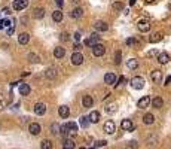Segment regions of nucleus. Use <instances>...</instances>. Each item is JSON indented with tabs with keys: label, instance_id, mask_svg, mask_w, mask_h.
Returning <instances> with one entry per match:
<instances>
[{
	"label": "nucleus",
	"instance_id": "obj_26",
	"mask_svg": "<svg viewBox=\"0 0 171 149\" xmlns=\"http://www.w3.org/2000/svg\"><path fill=\"white\" fill-rule=\"evenodd\" d=\"M33 16H34L36 19H42V18L45 16V9H43V8H36V9L33 11Z\"/></svg>",
	"mask_w": 171,
	"mask_h": 149
},
{
	"label": "nucleus",
	"instance_id": "obj_34",
	"mask_svg": "<svg viewBox=\"0 0 171 149\" xmlns=\"http://www.w3.org/2000/svg\"><path fill=\"white\" fill-rule=\"evenodd\" d=\"M79 122H81V127H82V128H86V127L89 125V119H88V116H82V118L79 119Z\"/></svg>",
	"mask_w": 171,
	"mask_h": 149
},
{
	"label": "nucleus",
	"instance_id": "obj_49",
	"mask_svg": "<svg viewBox=\"0 0 171 149\" xmlns=\"http://www.w3.org/2000/svg\"><path fill=\"white\" fill-rule=\"evenodd\" d=\"M171 84V76H167V79H165V84L164 85H170Z\"/></svg>",
	"mask_w": 171,
	"mask_h": 149
},
{
	"label": "nucleus",
	"instance_id": "obj_37",
	"mask_svg": "<svg viewBox=\"0 0 171 149\" xmlns=\"http://www.w3.org/2000/svg\"><path fill=\"white\" fill-rule=\"evenodd\" d=\"M120 58H122V52H120V51H116V52H115V57H113L115 64H120V61H122Z\"/></svg>",
	"mask_w": 171,
	"mask_h": 149
},
{
	"label": "nucleus",
	"instance_id": "obj_11",
	"mask_svg": "<svg viewBox=\"0 0 171 149\" xmlns=\"http://www.w3.org/2000/svg\"><path fill=\"white\" fill-rule=\"evenodd\" d=\"M28 131H30V134H33V136H37V134H40V131H42V127L39 125L37 122H31V124H30V127H28Z\"/></svg>",
	"mask_w": 171,
	"mask_h": 149
},
{
	"label": "nucleus",
	"instance_id": "obj_50",
	"mask_svg": "<svg viewBox=\"0 0 171 149\" xmlns=\"http://www.w3.org/2000/svg\"><path fill=\"white\" fill-rule=\"evenodd\" d=\"M2 12H3V14H6V15H9V14H11V9H9V8H5Z\"/></svg>",
	"mask_w": 171,
	"mask_h": 149
},
{
	"label": "nucleus",
	"instance_id": "obj_51",
	"mask_svg": "<svg viewBox=\"0 0 171 149\" xmlns=\"http://www.w3.org/2000/svg\"><path fill=\"white\" fill-rule=\"evenodd\" d=\"M14 33V27H9V30H8V36H11Z\"/></svg>",
	"mask_w": 171,
	"mask_h": 149
},
{
	"label": "nucleus",
	"instance_id": "obj_19",
	"mask_svg": "<svg viewBox=\"0 0 171 149\" xmlns=\"http://www.w3.org/2000/svg\"><path fill=\"white\" fill-rule=\"evenodd\" d=\"M88 119H89V122H92V124H97V122L100 121V112H97V110H92V112L89 113Z\"/></svg>",
	"mask_w": 171,
	"mask_h": 149
},
{
	"label": "nucleus",
	"instance_id": "obj_25",
	"mask_svg": "<svg viewBox=\"0 0 171 149\" xmlns=\"http://www.w3.org/2000/svg\"><path fill=\"white\" fill-rule=\"evenodd\" d=\"M152 106L155 109H161L164 106V100H162L161 97H155V98H152Z\"/></svg>",
	"mask_w": 171,
	"mask_h": 149
},
{
	"label": "nucleus",
	"instance_id": "obj_28",
	"mask_svg": "<svg viewBox=\"0 0 171 149\" xmlns=\"http://www.w3.org/2000/svg\"><path fill=\"white\" fill-rule=\"evenodd\" d=\"M161 40H162V34H161L159 32L153 33V34L149 37V42H150V43H158V42H161Z\"/></svg>",
	"mask_w": 171,
	"mask_h": 149
},
{
	"label": "nucleus",
	"instance_id": "obj_12",
	"mask_svg": "<svg viewBox=\"0 0 171 149\" xmlns=\"http://www.w3.org/2000/svg\"><path fill=\"white\" fill-rule=\"evenodd\" d=\"M149 103H150V97H149V95H144V97H141L140 100H138L137 107H138V109H144V107L149 106Z\"/></svg>",
	"mask_w": 171,
	"mask_h": 149
},
{
	"label": "nucleus",
	"instance_id": "obj_52",
	"mask_svg": "<svg viewBox=\"0 0 171 149\" xmlns=\"http://www.w3.org/2000/svg\"><path fill=\"white\" fill-rule=\"evenodd\" d=\"M5 107V102H0V110H2Z\"/></svg>",
	"mask_w": 171,
	"mask_h": 149
},
{
	"label": "nucleus",
	"instance_id": "obj_3",
	"mask_svg": "<svg viewBox=\"0 0 171 149\" xmlns=\"http://www.w3.org/2000/svg\"><path fill=\"white\" fill-rule=\"evenodd\" d=\"M131 87H133L134 90H143V87H144V79H143L141 76L133 78V79H131Z\"/></svg>",
	"mask_w": 171,
	"mask_h": 149
},
{
	"label": "nucleus",
	"instance_id": "obj_5",
	"mask_svg": "<svg viewBox=\"0 0 171 149\" xmlns=\"http://www.w3.org/2000/svg\"><path fill=\"white\" fill-rule=\"evenodd\" d=\"M82 63H83V55H82L79 51L73 52V55H71V64H75V66H81Z\"/></svg>",
	"mask_w": 171,
	"mask_h": 149
},
{
	"label": "nucleus",
	"instance_id": "obj_6",
	"mask_svg": "<svg viewBox=\"0 0 171 149\" xmlns=\"http://www.w3.org/2000/svg\"><path fill=\"white\" fill-rule=\"evenodd\" d=\"M104 131H106V134H113L115 131H116V124L113 122V121H106L104 122Z\"/></svg>",
	"mask_w": 171,
	"mask_h": 149
},
{
	"label": "nucleus",
	"instance_id": "obj_21",
	"mask_svg": "<svg viewBox=\"0 0 171 149\" xmlns=\"http://www.w3.org/2000/svg\"><path fill=\"white\" fill-rule=\"evenodd\" d=\"M156 60H158V63H161V64H167V63L170 61V55H168L167 52H161V54H158Z\"/></svg>",
	"mask_w": 171,
	"mask_h": 149
},
{
	"label": "nucleus",
	"instance_id": "obj_15",
	"mask_svg": "<svg viewBox=\"0 0 171 149\" xmlns=\"http://www.w3.org/2000/svg\"><path fill=\"white\" fill-rule=\"evenodd\" d=\"M98 39H100L98 34H97V33H92V34L85 40V45H86V46H92V45H95L97 42H98Z\"/></svg>",
	"mask_w": 171,
	"mask_h": 149
},
{
	"label": "nucleus",
	"instance_id": "obj_53",
	"mask_svg": "<svg viewBox=\"0 0 171 149\" xmlns=\"http://www.w3.org/2000/svg\"><path fill=\"white\" fill-rule=\"evenodd\" d=\"M135 2H137V0H130V5L133 6V5H135Z\"/></svg>",
	"mask_w": 171,
	"mask_h": 149
},
{
	"label": "nucleus",
	"instance_id": "obj_44",
	"mask_svg": "<svg viewBox=\"0 0 171 149\" xmlns=\"http://www.w3.org/2000/svg\"><path fill=\"white\" fill-rule=\"evenodd\" d=\"M11 26H12V24H11L9 19H5V21H3V27H11Z\"/></svg>",
	"mask_w": 171,
	"mask_h": 149
},
{
	"label": "nucleus",
	"instance_id": "obj_39",
	"mask_svg": "<svg viewBox=\"0 0 171 149\" xmlns=\"http://www.w3.org/2000/svg\"><path fill=\"white\" fill-rule=\"evenodd\" d=\"M106 145H107V142H106V140H98V142L95 143V146H97V148H103V146H106Z\"/></svg>",
	"mask_w": 171,
	"mask_h": 149
},
{
	"label": "nucleus",
	"instance_id": "obj_8",
	"mask_svg": "<svg viewBox=\"0 0 171 149\" xmlns=\"http://www.w3.org/2000/svg\"><path fill=\"white\" fill-rule=\"evenodd\" d=\"M28 5V0H14V9L15 11H22Z\"/></svg>",
	"mask_w": 171,
	"mask_h": 149
},
{
	"label": "nucleus",
	"instance_id": "obj_22",
	"mask_svg": "<svg viewBox=\"0 0 171 149\" xmlns=\"http://www.w3.org/2000/svg\"><path fill=\"white\" fill-rule=\"evenodd\" d=\"M58 113H60V116H61V118L67 119V118L70 116V109H68L67 106H60V109H58Z\"/></svg>",
	"mask_w": 171,
	"mask_h": 149
},
{
	"label": "nucleus",
	"instance_id": "obj_24",
	"mask_svg": "<svg viewBox=\"0 0 171 149\" xmlns=\"http://www.w3.org/2000/svg\"><path fill=\"white\" fill-rule=\"evenodd\" d=\"M28 40H30V34H28V33H21V34L18 36V42H19L21 45H27Z\"/></svg>",
	"mask_w": 171,
	"mask_h": 149
},
{
	"label": "nucleus",
	"instance_id": "obj_30",
	"mask_svg": "<svg viewBox=\"0 0 171 149\" xmlns=\"http://www.w3.org/2000/svg\"><path fill=\"white\" fill-rule=\"evenodd\" d=\"M104 110H106L109 115H113V113L118 110V105H116V103H110V105H107V106H106V109H104Z\"/></svg>",
	"mask_w": 171,
	"mask_h": 149
},
{
	"label": "nucleus",
	"instance_id": "obj_29",
	"mask_svg": "<svg viewBox=\"0 0 171 149\" xmlns=\"http://www.w3.org/2000/svg\"><path fill=\"white\" fill-rule=\"evenodd\" d=\"M127 67L131 69V70H135V69L138 67V60H135V58L128 60V61H127Z\"/></svg>",
	"mask_w": 171,
	"mask_h": 149
},
{
	"label": "nucleus",
	"instance_id": "obj_33",
	"mask_svg": "<svg viewBox=\"0 0 171 149\" xmlns=\"http://www.w3.org/2000/svg\"><path fill=\"white\" fill-rule=\"evenodd\" d=\"M63 149H75V142L67 139L64 143H63Z\"/></svg>",
	"mask_w": 171,
	"mask_h": 149
},
{
	"label": "nucleus",
	"instance_id": "obj_18",
	"mask_svg": "<svg viewBox=\"0 0 171 149\" xmlns=\"http://www.w3.org/2000/svg\"><path fill=\"white\" fill-rule=\"evenodd\" d=\"M45 76H46L48 79H55V78H57V69H55V67H49V69H46Z\"/></svg>",
	"mask_w": 171,
	"mask_h": 149
},
{
	"label": "nucleus",
	"instance_id": "obj_27",
	"mask_svg": "<svg viewBox=\"0 0 171 149\" xmlns=\"http://www.w3.org/2000/svg\"><path fill=\"white\" fill-rule=\"evenodd\" d=\"M143 122L146 124V125H150V124L155 122V116H153L152 113H146V115L143 116Z\"/></svg>",
	"mask_w": 171,
	"mask_h": 149
},
{
	"label": "nucleus",
	"instance_id": "obj_2",
	"mask_svg": "<svg viewBox=\"0 0 171 149\" xmlns=\"http://www.w3.org/2000/svg\"><path fill=\"white\" fill-rule=\"evenodd\" d=\"M137 29L141 32V33H146L150 30V21L149 19H140L137 22Z\"/></svg>",
	"mask_w": 171,
	"mask_h": 149
},
{
	"label": "nucleus",
	"instance_id": "obj_20",
	"mask_svg": "<svg viewBox=\"0 0 171 149\" xmlns=\"http://www.w3.org/2000/svg\"><path fill=\"white\" fill-rule=\"evenodd\" d=\"M70 16H71V18H75V19L82 18V16H83V9H82V8H75V9L71 11Z\"/></svg>",
	"mask_w": 171,
	"mask_h": 149
},
{
	"label": "nucleus",
	"instance_id": "obj_32",
	"mask_svg": "<svg viewBox=\"0 0 171 149\" xmlns=\"http://www.w3.org/2000/svg\"><path fill=\"white\" fill-rule=\"evenodd\" d=\"M40 148H42V149H52V142L48 140V139H45V140H42Z\"/></svg>",
	"mask_w": 171,
	"mask_h": 149
},
{
	"label": "nucleus",
	"instance_id": "obj_40",
	"mask_svg": "<svg viewBox=\"0 0 171 149\" xmlns=\"http://www.w3.org/2000/svg\"><path fill=\"white\" fill-rule=\"evenodd\" d=\"M113 8L118 9V11H120V9H124V5H122L120 2H116V3H113Z\"/></svg>",
	"mask_w": 171,
	"mask_h": 149
},
{
	"label": "nucleus",
	"instance_id": "obj_36",
	"mask_svg": "<svg viewBox=\"0 0 171 149\" xmlns=\"http://www.w3.org/2000/svg\"><path fill=\"white\" fill-rule=\"evenodd\" d=\"M51 133L52 134H60V125H58L57 122L51 124Z\"/></svg>",
	"mask_w": 171,
	"mask_h": 149
},
{
	"label": "nucleus",
	"instance_id": "obj_41",
	"mask_svg": "<svg viewBox=\"0 0 171 149\" xmlns=\"http://www.w3.org/2000/svg\"><path fill=\"white\" fill-rule=\"evenodd\" d=\"M125 82H127V78H125V76H120V78H118V82H116V85L125 84Z\"/></svg>",
	"mask_w": 171,
	"mask_h": 149
},
{
	"label": "nucleus",
	"instance_id": "obj_55",
	"mask_svg": "<svg viewBox=\"0 0 171 149\" xmlns=\"http://www.w3.org/2000/svg\"><path fill=\"white\" fill-rule=\"evenodd\" d=\"M73 2H75V3H79V2H81V0H73Z\"/></svg>",
	"mask_w": 171,
	"mask_h": 149
},
{
	"label": "nucleus",
	"instance_id": "obj_46",
	"mask_svg": "<svg viewBox=\"0 0 171 149\" xmlns=\"http://www.w3.org/2000/svg\"><path fill=\"white\" fill-rule=\"evenodd\" d=\"M73 49H75V52H76V51H79V49H81V43H75V46H73Z\"/></svg>",
	"mask_w": 171,
	"mask_h": 149
},
{
	"label": "nucleus",
	"instance_id": "obj_35",
	"mask_svg": "<svg viewBox=\"0 0 171 149\" xmlns=\"http://www.w3.org/2000/svg\"><path fill=\"white\" fill-rule=\"evenodd\" d=\"M27 58H28V61H30V63H34V64H36V63H39V61H40V58H39V57H37V55H36V54H33V52H30V54H28V57H27Z\"/></svg>",
	"mask_w": 171,
	"mask_h": 149
},
{
	"label": "nucleus",
	"instance_id": "obj_54",
	"mask_svg": "<svg viewBox=\"0 0 171 149\" xmlns=\"http://www.w3.org/2000/svg\"><path fill=\"white\" fill-rule=\"evenodd\" d=\"M146 2H147V3H152V2H155V0H146Z\"/></svg>",
	"mask_w": 171,
	"mask_h": 149
},
{
	"label": "nucleus",
	"instance_id": "obj_56",
	"mask_svg": "<svg viewBox=\"0 0 171 149\" xmlns=\"http://www.w3.org/2000/svg\"><path fill=\"white\" fill-rule=\"evenodd\" d=\"M122 149H130V148H122Z\"/></svg>",
	"mask_w": 171,
	"mask_h": 149
},
{
	"label": "nucleus",
	"instance_id": "obj_57",
	"mask_svg": "<svg viewBox=\"0 0 171 149\" xmlns=\"http://www.w3.org/2000/svg\"><path fill=\"white\" fill-rule=\"evenodd\" d=\"M81 149H85V148H81Z\"/></svg>",
	"mask_w": 171,
	"mask_h": 149
},
{
	"label": "nucleus",
	"instance_id": "obj_13",
	"mask_svg": "<svg viewBox=\"0 0 171 149\" xmlns=\"http://www.w3.org/2000/svg\"><path fill=\"white\" fill-rule=\"evenodd\" d=\"M34 113L39 115V116L45 115L46 113V105L45 103H36L34 105Z\"/></svg>",
	"mask_w": 171,
	"mask_h": 149
},
{
	"label": "nucleus",
	"instance_id": "obj_48",
	"mask_svg": "<svg viewBox=\"0 0 171 149\" xmlns=\"http://www.w3.org/2000/svg\"><path fill=\"white\" fill-rule=\"evenodd\" d=\"M75 39H76L78 42L81 40V33H79V32H76V33H75Z\"/></svg>",
	"mask_w": 171,
	"mask_h": 149
},
{
	"label": "nucleus",
	"instance_id": "obj_9",
	"mask_svg": "<svg viewBox=\"0 0 171 149\" xmlns=\"http://www.w3.org/2000/svg\"><path fill=\"white\" fill-rule=\"evenodd\" d=\"M150 79H152L153 84H161V82H162V72L153 70V72L150 73Z\"/></svg>",
	"mask_w": 171,
	"mask_h": 149
},
{
	"label": "nucleus",
	"instance_id": "obj_38",
	"mask_svg": "<svg viewBox=\"0 0 171 149\" xmlns=\"http://www.w3.org/2000/svg\"><path fill=\"white\" fill-rule=\"evenodd\" d=\"M127 45H128V46L138 45V40H137V39H134V37H130V39H127Z\"/></svg>",
	"mask_w": 171,
	"mask_h": 149
},
{
	"label": "nucleus",
	"instance_id": "obj_23",
	"mask_svg": "<svg viewBox=\"0 0 171 149\" xmlns=\"http://www.w3.org/2000/svg\"><path fill=\"white\" fill-rule=\"evenodd\" d=\"M66 55V49L63 48V46H57L55 49H54V57L55 58H63Z\"/></svg>",
	"mask_w": 171,
	"mask_h": 149
},
{
	"label": "nucleus",
	"instance_id": "obj_16",
	"mask_svg": "<svg viewBox=\"0 0 171 149\" xmlns=\"http://www.w3.org/2000/svg\"><path fill=\"white\" fill-rule=\"evenodd\" d=\"M30 91H31V88H30V85H28V84L19 82V94H21V95H28V94H30Z\"/></svg>",
	"mask_w": 171,
	"mask_h": 149
},
{
	"label": "nucleus",
	"instance_id": "obj_45",
	"mask_svg": "<svg viewBox=\"0 0 171 149\" xmlns=\"http://www.w3.org/2000/svg\"><path fill=\"white\" fill-rule=\"evenodd\" d=\"M55 2H57L58 8H63V5H64V0H55Z\"/></svg>",
	"mask_w": 171,
	"mask_h": 149
},
{
	"label": "nucleus",
	"instance_id": "obj_10",
	"mask_svg": "<svg viewBox=\"0 0 171 149\" xmlns=\"http://www.w3.org/2000/svg\"><path fill=\"white\" fill-rule=\"evenodd\" d=\"M104 82L109 84V85H116V82H118V76H116L115 73H106Z\"/></svg>",
	"mask_w": 171,
	"mask_h": 149
},
{
	"label": "nucleus",
	"instance_id": "obj_17",
	"mask_svg": "<svg viewBox=\"0 0 171 149\" xmlns=\"http://www.w3.org/2000/svg\"><path fill=\"white\" fill-rule=\"evenodd\" d=\"M82 105H83V107H92V105H94V98L91 97V95H83V98H82Z\"/></svg>",
	"mask_w": 171,
	"mask_h": 149
},
{
	"label": "nucleus",
	"instance_id": "obj_47",
	"mask_svg": "<svg viewBox=\"0 0 171 149\" xmlns=\"http://www.w3.org/2000/svg\"><path fill=\"white\" fill-rule=\"evenodd\" d=\"M147 55H149V57H155V55H158V52H156L155 49H153V51H150V52H149Z\"/></svg>",
	"mask_w": 171,
	"mask_h": 149
},
{
	"label": "nucleus",
	"instance_id": "obj_14",
	"mask_svg": "<svg viewBox=\"0 0 171 149\" xmlns=\"http://www.w3.org/2000/svg\"><path fill=\"white\" fill-rule=\"evenodd\" d=\"M67 130H68V134L70 136H76L78 131H79V127H78L76 122H68L67 124Z\"/></svg>",
	"mask_w": 171,
	"mask_h": 149
},
{
	"label": "nucleus",
	"instance_id": "obj_7",
	"mask_svg": "<svg viewBox=\"0 0 171 149\" xmlns=\"http://www.w3.org/2000/svg\"><path fill=\"white\" fill-rule=\"evenodd\" d=\"M94 29H95L97 32L103 33V32H107L109 26H107V22H104V21H95V22H94Z\"/></svg>",
	"mask_w": 171,
	"mask_h": 149
},
{
	"label": "nucleus",
	"instance_id": "obj_42",
	"mask_svg": "<svg viewBox=\"0 0 171 149\" xmlns=\"http://www.w3.org/2000/svg\"><path fill=\"white\" fill-rule=\"evenodd\" d=\"M68 39H70V34H68V33H61V40L66 42V40H68Z\"/></svg>",
	"mask_w": 171,
	"mask_h": 149
},
{
	"label": "nucleus",
	"instance_id": "obj_1",
	"mask_svg": "<svg viewBox=\"0 0 171 149\" xmlns=\"http://www.w3.org/2000/svg\"><path fill=\"white\" fill-rule=\"evenodd\" d=\"M92 54H94L95 57H103V55L106 54V48H104V45H101V43H95V45H92Z\"/></svg>",
	"mask_w": 171,
	"mask_h": 149
},
{
	"label": "nucleus",
	"instance_id": "obj_31",
	"mask_svg": "<svg viewBox=\"0 0 171 149\" xmlns=\"http://www.w3.org/2000/svg\"><path fill=\"white\" fill-rule=\"evenodd\" d=\"M52 19H54L55 22H61V21H63V12H61V11H55V12L52 14Z\"/></svg>",
	"mask_w": 171,
	"mask_h": 149
},
{
	"label": "nucleus",
	"instance_id": "obj_4",
	"mask_svg": "<svg viewBox=\"0 0 171 149\" xmlns=\"http://www.w3.org/2000/svg\"><path fill=\"white\" fill-rule=\"evenodd\" d=\"M120 128L124 130V131H133L135 127H134V124H133L131 119H122V122H120Z\"/></svg>",
	"mask_w": 171,
	"mask_h": 149
},
{
	"label": "nucleus",
	"instance_id": "obj_43",
	"mask_svg": "<svg viewBox=\"0 0 171 149\" xmlns=\"http://www.w3.org/2000/svg\"><path fill=\"white\" fill-rule=\"evenodd\" d=\"M130 148H133V149H135V148H138V143H137L135 140H131V142H130Z\"/></svg>",
	"mask_w": 171,
	"mask_h": 149
}]
</instances>
